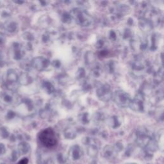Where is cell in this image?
Returning a JSON list of instances; mask_svg holds the SVG:
<instances>
[{
	"instance_id": "6da1fadb",
	"label": "cell",
	"mask_w": 164,
	"mask_h": 164,
	"mask_svg": "<svg viewBox=\"0 0 164 164\" xmlns=\"http://www.w3.org/2000/svg\"><path fill=\"white\" fill-rule=\"evenodd\" d=\"M39 139L41 144L47 147H51L56 145L57 137L54 130L49 128L40 132Z\"/></svg>"
},
{
	"instance_id": "7a4b0ae2",
	"label": "cell",
	"mask_w": 164,
	"mask_h": 164,
	"mask_svg": "<svg viewBox=\"0 0 164 164\" xmlns=\"http://www.w3.org/2000/svg\"><path fill=\"white\" fill-rule=\"evenodd\" d=\"M28 159L24 158V159H22L21 160H20L17 164H28Z\"/></svg>"
}]
</instances>
